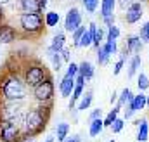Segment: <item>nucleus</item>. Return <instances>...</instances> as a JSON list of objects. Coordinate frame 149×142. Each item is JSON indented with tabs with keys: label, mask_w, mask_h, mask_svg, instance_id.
<instances>
[{
	"label": "nucleus",
	"mask_w": 149,
	"mask_h": 142,
	"mask_svg": "<svg viewBox=\"0 0 149 142\" xmlns=\"http://www.w3.org/2000/svg\"><path fill=\"white\" fill-rule=\"evenodd\" d=\"M116 99H118V95H116V94H114V92H113V95H111V99H109V102H116Z\"/></svg>",
	"instance_id": "c03bdc74"
},
{
	"label": "nucleus",
	"mask_w": 149,
	"mask_h": 142,
	"mask_svg": "<svg viewBox=\"0 0 149 142\" xmlns=\"http://www.w3.org/2000/svg\"><path fill=\"white\" fill-rule=\"evenodd\" d=\"M47 2H49V0H40V3H42V9H45V7H47Z\"/></svg>",
	"instance_id": "a18cd8bd"
},
{
	"label": "nucleus",
	"mask_w": 149,
	"mask_h": 142,
	"mask_svg": "<svg viewBox=\"0 0 149 142\" xmlns=\"http://www.w3.org/2000/svg\"><path fill=\"white\" fill-rule=\"evenodd\" d=\"M45 142H54V139H52V137H49V139H47Z\"/></svg>",
	"instance_id": "09e8293b"
},
{
	"label": "nucleus",
	"mask_w": 149,
	"mask_h": 142,
	"mask_svg": "<svg viewBox=\"0 0 149 142\" xmlns=\"http://www.w3.org/2000/svg\"><path fill=\"white\" fill-rule=\"evenodd\" d=\"M68 132H70V125L68 123H59L57 127H56V134H57V141H64L66 137H68Z\"/></svg>",
	"instance_id": "393cba45"
},
{
	"label": "nucleus",
	"mask_w": 149,
	"mask_h": 142,
	"mask_svg": "<svg viewBox=\"0 0 149 142\" xmlns=\"http://www.w3.org/2000/svg\"><path fill=\"white\" fill-rule=\"evenodd\" d=\"M128 106L132 107L135 113H137V111H142L144 107L148 106V95H144L142 92L137 94V95H134V99H132V102H130Z\"/></svg>",
	"instance_id": "dca6fc26"
},
{
	"label": "nucleus",
	"mask_w": 149,
	"mask_h": 142,
	"mask_svg": "<svg viewBox=\"0 0 149 142\" xmlns=\"http://www.w3.org/2000/svg\"><path fill=\"white\" fill-rule=\"evenodd\" d=\"M57 23H59V14H57V12H47V14H45V24H47L49 28L57 26Z\"/></svg>",
	"instance_id": "bb28decb"
},
{
	"label": "nucleus",
	"mask_w": 149,
	"mask_h": 142,
	"mask_svg": "<svg viewBox=\"0 0 149 142\" xmlns=\"http://www.w3.org/2000/svg\"><path fill=\"white\" fill-rule=\"evenodd\" d=\"M80 26H81V14H80V10L76 7H71L68 10L66 17H64V30L73 33L74 30L80 28Z\"/></svg>",
	"instance_id": "423d86ee"
},
{
	"label": "nucleus",
	"mask_w": 149,
	"mask_h": 142,
	"mask_svg": "<svg viewBox=\"0 0 149 142\" xmlns=\"http://www.w3.org/2000/svg\"><path fill=\"white\" fill-rule=\"evenodd\" d=\"M14 40H16V31L12 26H7V24L0 26V42L2 43H10Z\"/></svg>",
	"instance_id": "2eb2a0df"
},
{
	"label": "nucleus",
	"mask_w": 149,
	"mask_h": 142,
	"mask_svg": "<svg viewBox=\"0 0 149 142\" xmlns=\"http://www.w3.org/2000/svg\"><path fill=\"white\" fill-rule=\"evenodd\" d=\"M74 78L76 76H70V74H64V78L61 80V85H59V90H61V95L63 97H70L74 90Z\"/></svg>",
	"instance_id": "f8f14e48"
},
{
	"label": "nucleus",
	"mask_w": 149,
	"mask_h": 142,
	"mask_svg": "<svg viewBox=\"0 0 149 142\" xmlns=\"http://www.w3.org/2000/svg\"><path fill=\"white\" fill-rule=\"evenodd\" d=\"M3 17V9H2V5H0V19Z\"/></svg>",
	"instance_id": "49530a36"
},
{
	"label": "nucleus",
	"mask_w": 149,
	"mask_h": 142,
	"mask_svg": "<svg viewBox=\"0 0 149 142\" xmlns=\"http://www.w3.org/2000/svg\"><path fill=\"white\" fill-rule=\"evenodd\" d=\"M120 111H121V106H120V104H116V106L113 107V111H109V113H108V116L102 120V121H104V127H111L113 121L118 118V113H120Z\"/></svg>",
	"instance_id": "5701e85b"
},
{
	"label": "nucleus",
	"mask_w": 149,
	"mask_h": 142,
	"mask_svg": "<svg viewBox=\"0 0 149 142\" xmlns=\"http://www.w3.org/2000/svg\"><path fill=\"white\" fill-rule=\"evenodd\" d=\"M101 114H102V109H94V111H92V114H90V121H92V120L101 118Z\"/></svg>",
	"instance_id": "ea45409f"
},
{
	"label": "nucleus",
	"mask_w": 149,
	"mask_h": 142,
	"mask_svg": "<svg viewBox=\"0 0 149 142\" xmlns=\"http://www.w3.org/2000/svg\"><path fill=\"white\" fill-rule=\"evenodd\" d=\"M9 0H0V5H3V3H7Z\"/></svg>",
	"instance_id": "de8ad7c7"
},
{
	"label": "nucleus",
	"mask_w": 149,
	"mask_h": 142,
	"mask_svg": "<svg viewBox=\"0 0 149 142\" xmlns=\"http://www.w3.org/2000/svg\"><path fill=\"white\" fill-rule=\"evenodd\" d=\"M123 64H125V61L123 59H120L116 64H114V70H113V74H120L121 73V70H123Z\"/></svg>",
	"instance_id": "58836bf2"
},
{
	"label": "nucleus",
	"mask_w": 149,
	"mask_h": 142,
	"mask_svg": "<svg viewBox=\"0 0 149 142\" xmlns=\"http://www.w3.org/2000/svg\"><path fill=\"white\" fill-rule=\"evenodd\" d=\"M135 125H137V141L146 142L149 139V123H148V120L142 118V120H139Z\"/></svg>",
	"instance_id": "4468645a"
},
{
	"label": "nucleus",
	"mask_w": 149,
	"mask_h": 142,
	"mask_svg": "<svg viewBox=\"0 0 149 142\" xmlns=\"http://www.w3.org/2000/svg\"><path fill=\"white\" fill-rule=\"evenodd\" d=\"M2 94L9 101H19L26 95V87L17 76H9L2 85Z\"/></svg>",
	"instance_id": "f257e3e1"
},
{
	"label": "nucleus",
	"mask_w": 149,
	"mask_h": 142,
	"mask_svg": "<svg viewBox=\"0 0 149 142\" xmlns=\"http://www.w3.org/2000/svg\"><path fill=\"white\" fill-rule=\"evenodd\" d=\"M142 45H144V42L141 40L139 35H130V36H127V40H125V49L128 50V54H134V56L141 54Z\"/></svg>",
	"instance_id": "9d476101"
},
{
	"label": "nucleus",
	"mask_w": 149,
	"mask_h": 142,
	"mask_svg": "<svg viewBox=\"0 0 149 142\" xmlns=\"http://www.w3.org/2000/svg\"><path fill=\"white\" fill-rule=\"evenodd\" d=\"M123 127H125V120H120V118H116L114 121H113V125L109 127L113 130V134H120L121 130H123Z\"/></svg>",
	"instance_id": "72a5a7b5"
},
{
	"label": "nucleus",
	"mask_w": 149,
	"mask_h": 142,
	"mask_svg": "<svg viewBox=\"0 0 149 142\" xmlns=\"http://www.w3.org/2000/svg\"><path fill=\"white\" fill-rule=\"evenodd\" d=\"M61 56H63V61H66V63L70 61V50L68 49H63L61 50Z\"/></svg>",
	"instance_id": "79ce46f5"
},
{
	"label": "nucleus",
	"mask_w": 149,
	"mask_h": 142,
	"mask_svg": "<svg viewBox=\"0 0 149 142\" xmlns=\"http://www.w3.org/2000/svg\"><path fill=\"white\" fill-rule=\"evenodd\" d=\"M63 142H81V141H80V135H71V137H66Z\"/></svg>",
	"instance_id": "37998d69"
},
{
	"label": "nucleus",
	"mask_w": 149,
	"mask_h": 142,
	"mask_svg": "<svg viewBox=\"0 0 149 142\" xmlns=\"http://www.w3.org/2000/svg\"><path fill=\"white\" fill-rule=\"evenodd\" d=\"M102 128H104V121H102L101 118H97V120H92V121H90L88 134H90L92 137H97V135L102 132Z\"/></svg>",
	"instance_id": "412c9836"
},
{
	"label": "nucleus",
	"mask_w": 149,
	"mask_h": 142,
	"mask_svg": "<svg viewBox=\"0 0 149 142\" xmlns=\"http://www.w3.org/2000/svg\"><path fill=\"white\" fill-rule=\"evenodd\" d=\"M31 142H33V141H31Z\"/></svg>",
	"instance_id": "603ef678"
},
{
	"label": "nucleus",
	"mask_w": 149,
	"mask_h": 142,
	"mask_svg": "<svg viewBox=\"0 0 149 142\" xmlns=\"http://www.w3.org/2000/svg\"><path fill=\"white\" fill-rule=\"evenodd\" d=\"M116 2H118V5H120L121 9H125V10H127V9H128L134 2H137V0H116Z\"/></svg>",
	"instance_id": "4c0bfd02"
},
{
	"label": "nucleus",
	"mask_w": 149,
	"mask_h": 142,
	"mask_svg": "<svg viewBox=\"0 0 149 142\" xmlns=\"http://www.w3.org/2000/svg\"><path fill=\"white\" fill-rule=\"evenodd\" d=\"M95 28H97V24L95 23H90L88 24V30L81 35V38H80V42H78V45L76 47H90L92 43H94V33H95Z\"/></svg>",
	"instance_id": "ddd939ff"
},
{
	"label": "nucleus",
	"mask_w": 149,
	"mask_h": 142,
	"mask_svg": "<svg viewBox=\"0 0 149 142\" xmlns=\"http://www.w3.org/2000/svg\"><path fill=\"white\" fill-rule=\"evenodd\" d=\"M21 28L28 33H38L42 30V17L38 12H24L19 17Z\"/></svg>",
	"instance_id": "7ed1b4c3"
},
{
	"label": "nucleus",
	"mask_w": 149,
	"mask_h": 142,
	"mask_svg": "<svg viewBox=\"0 0 149 142\" xmlns=\"http://www.w3.org/2000/svg\"><path fill=\"white\" fill-rule=\"evenodd\" d=\"M81 101L76 104V111H85V109H88L90 107V104H92V92H87L85 94V97H80Z\"/></svg>",
	"instance_id": "b1692460"
},
{
	"label": "nucleus",
	"mask_w": 149,
	"mask_h": 142,
	"mask_svg": "<svg viewBox=\"0 0 149 142\" xmlns=\"http://www.w3.org/2000/svg\"><path fill=\"white\" fill-rule=\"evenodd\" d=\"M148 106H149V95H148Z\"/></svg>",
	"instance_id": "8fccbe9b"
},
{
	"label": "nucleus",
	"mask_w": 149,
	"mask_h": 142,
	"mask_svg": "<svg viewBox=\"0 0 149 142\" xmlns=\"http://www.w3.org/2000/svg\"><path fill=\"white\" fill-rule=\"evenodd\" d=\"M45 78H47V73H45V68H42V66H31L26 71V83L30 87H37Z\"/></svg>",
	"instance_id": "6e6552de"
},
{
	"label": "nucleus",
	"mask_w": 149,
	"mask_h": 142,
	"mask_svg": "<svg viewBox=\"0 0 149 142\" xmlns=\"http://www.w3.org/2000/svg\"><path fill=\"white\" fill-rule=\"evenodd\" d=\"M85 78L81 76V74H76V78H74V90L73 94H71V102H70V107H74V102L81 97V94H83V87H85Z\"/></svg>",
	"instance_id": "9b49d317"
},
{
	"label": "nucleus",
	"mask_w": 149,
	"mask_h": 142,
	"mask_svg": "<svg viewBox=\"0 0 149 142\" xmlns=\"http://www.w3.org/2000/svg\"><path fill=\"white\" fill-rule=\"evenodd\" d=\"M95 50H97V63H99L101 66L108 64V61H109V57H111V56L104 50V47L101 45V47H99V49H95Z\"/></svg>",
	"instance_id": "cd10ccee"
},
{
	"label": "nucleus",
	"mask_w": 149,
	"mask_h": 142,
	"mask_svg": "<svg viewBox=\"0 0 149 142\" xmlns=\"http://www.w3.org/2000/svg\"><path fill=\"white\" fill-rule=\"evenodd\" d=\"M49 57H50V61H52L54 70L56 71L61 70V64H63V56H61V52H49Z\"/></svg>",
	"instance_id": "a878e982"
},
{
	"label": "nucleus",
	"mask_w": 149,
	"mask_h": 142,
	"mask_svg": "<svg viewBox=\"0 0 149 142\" xmlns=\"http://www.w3.org/2000/svg\"><path fill=\"white\" fill-rule=\"evenodd\" d=\"M139 36H141L142 42H149V23H144V24H142Z\"/></svg>",
	"instance_id": "f704fd0d"
},
{
	"label": "nucleus",
	"mask_w": 149,
	"mask_h": 142,
	"mask_svg": "<svg viewBox=\"0 0 149 142\" xmlns=\"http://www.w3.org/2000/svg\"><path fill=\"white\" fill-rule=\"evenodd\" d=\"M64 42H66L64 35L63 33H57V35L52 38V43L49 47V52H61L64 49Z\"/></svg>",
	"instance_id": "a211bd4d"
},
{
	"label": "nucleus",
	"mask_w": 149,
	"mask_h": 142,
	"mask_svg": "<svg viewBox=\"0 0 149 142\" xmlns=\"http://www.w3.org/2000/svg\"><path fill=\"white\" fill-rule=\"evenodd\" d=\"M83 2V7H85V10L87 12H95V9L99 7V0H81Z\"/></svg>",
	"instance_id": "473e14b6"
},
{
	"label": "nucleus",
	"mask_w": 149,
	"mask_h": 142,
	"mask_svg": "<svg viewBox=\"0 0 149 142\" xmlns=\"http://www.w3.org/2000/svg\"><path fill=\"white\" fill-rule=\"evenodd\" d=\"M45 128V116L42 109H31L26 114V132L30 135H35Z\"/></svg>",
	"instance_id": "f03ea898"
},
{
	"label": "nucleus",
	"mask_w": 149,
	"mask_h": 142,
	"mask_svg": "<svg viewBox=\"0 0 149 142\" xmlns=\"http://www.w3.org/2000/svg\"><path fill=\"white\" fill-rule=\"evenodd\" d=\"M102 47H104V50H106L109 56H114V54L118 52V45H116V40H106Z\"/></svg>",
	"instance_id": "7c9ffc66"
},
{
	"label": "nucleus",
	"mask_w": 149,
	"mask_h": 142,
	"mask_svg": "<svg viewBox=\"0 0 149 142\" xmlns=\"http://www.w3.org/2000/svg\"><path fill=\"white\" fill-rule=\"evenodd\" d=\"M137 88L142 92V90H148L149 88V78L148 74H144V73H141L139 74V78H137Z\"/></svg>",
	"instance_id": "c756f323"
},
{
	"label": "nucleus",
	"mask_w": 149,
	"mask_h": 142,
	"mask_svg": "<svg viewBox=\"0 0 149 142\" xmlns=\"http://www.w3.org/2000/svg\"><path fill=\"white\" fill-rule=\"evenodd\" d=\"M19 137V128L16 123L9 121V120H3L0 121V139L3 142H16Z\"/></svg>",
	"instance_id": "39448f33"
},
{
	"label": "nucleus",
	"mask_w": 149,
	"mask_h": 142,
	"mask_svg": "<svg viewBox=\"0 0 149 142\" xmlns=\"http://www.w3.org/2000/svg\"><path fill=\"white\" fill-rule=\"evenodd\" d=\"M114 7L116 0H101V16L106 26L114 24Z\"/></svg>",
	"instance_id": "0eeeda50"
},
{
	"label": "nucleus",
	"mask_w": 149,
	"mask_h": 142,
	"mask_svg": "<svg viewBox=\"0 0 149 142\" xmlns=\"http://www.w3.org/2000/svg\"><path fill=\"white\" fill-rule=\"evenodd\" d=\"M132 99H134V94H132V90L128 88V87H125L123 90H121V94L118 95V104L123 107V106H128L130 102H132Z\"/></svg>",
	"instance_id": "aec40b11"
},
{
	"label": "nucleus",
	"mask_w": 149,
	"mask_h": 142,
	"mask_svg": "<svg viewBox=\"0 0 149 142\" xmlns=\"http://www.w3.org/2000/svg\"><path fill=\"white\" fill-rule=\"evenodd\" d=\"M66 74H70V76H76V74H78V64H74V63H70Z\"/></svg>",
	"instance_id": "e433bc0d"
},
{
	"label": "nucleus",
	"mask_w": 149,
	"mask_h": 142,
	"mask_svg": "<svg viewBox=\"0 0 149 142\" xmlns=\"http://www.w3.org/2000/svg\"><path fill=\"white\" fill-rule=\"evenodd\" d=\"M134 113H135V111H134L132 107H130V106H127V111H125V120H130V118L134 116Z\"/></svg>",
	"instance_id": "a19ab883"
},
{
	"label": "nucleus",
	"mask_w": 149,
	"mask_h": 142,
	"mask_svg": "<svg viewBox=\"0 0 149 142\" xmlns=\"http://www.w3.org/2000/svg\"><path fill=\"white\" fill-rule=\"evenodd\" d=\"M142 12H144L142 3H141V2H134V3L125 10V23H127V24H135V23H139L141 17L144 16Z\"/></svg>",
	"instance_id": "1a4fd4ad"
},
{
	"label": "nucleus",
	"mask_w": 149,
	"mask_h": 142,
	"mask_svg": "<svg viewBox=\"0 0 149 142\" xmlns=\"http://www.w3.org/2000/svg\"><path fill=\"white\" fill-rule=\"evenodd\" d=\"M118 36H120V28L118 26H108V31H106V40H118Z\"/></svg>",
	"instance_id": "2f4dec72"
},
{
	"label": "nucleus",
	"mask_w": 149,
	"mask_h": 142,
	"mask_svg": "<svg viewBox=\"0 0 149 142\" xmlns=\"http://www.w3.org/2000/svg\"><path fill=\"white\" fill-rule=\"evenodd\" d=\"M104 36H106V31H104L102 28H99V26H97V28H95V33H94V43H92V45H94L95 49H99V47L102 45L101 42L104 40Z\"/></svg>",
	"instance_id": "c85d7f7f"
},
{
	"label": "nucleus",
	"mask_w": 149,
	"mask_h": 142,
	"mask_svg": "<svg viewBox=\"0 0 149 142\" xmlns=\"http://www.w3.org/2000/svg\"><path fill=\"white\" fill-rule=\"evenodd\" d=\"M78 74H81L85 80H92L94 78V66L88 61H83L81 64H78Z\"/></svg>",
	"instance_id": "f3484780"
},
{
	"label": "nucleus",
	"mask_w": 149,
	"mask_h": 142,
	"mask_svg": "<svg viewBox=\"0 0 149 142\" xmlns=\"http://www.w3.org/2000/svg\"><path fill=\"white\" fill-rule=\"evenodd\" d=\"M21 7L24 12H40L42 10L40 0H21Z\"/></svg>",
	"instance_id": "6ab92c4d"
},
{
	"label": "nucleus",
	"mask_w": 149,
	"mask_h": 142,
	"mask_svg": "<svg viewBox=\"0 0 149 142\" xmlns=\"http://www.w3.org/2000/svg\"><path fill=\"white\" fill-rule=\"evenodd\" d=\"M141 64H142V61H141V56H139V54H135V56L130 59V64H128V78H132V76H134V74L139 71Z\"/></svg>",
	"instance_id": "4be33fe9"
},
{
	"label": "nucleus",
	"mask_w": 149,
	"mask_h": 142,
	"mask_svg": "<svg viewBox=\"0 0 149 142\" xmlns=\"http://www.w3.org/2000/svg\"><path fill=\"white\" fill-rule=\"evenodd\" d=\"M109 142H114V139H113V141H109Z\"/></svg>",
	"instance_id": "3c124183"
},
{
	"label": "nucleus",
	"mask_w": 149,
	"mask_h": 142,
	"mask_svg": "<svg viewBox=\"0 0 149 142\" xmlns=\"http://www.w3.org/2000/svg\"><path fill=\"white\" fill-rule=\"evenodd\" d=\"M87 30H85V26H80V28H76L73 31V42H74V45H78V42H80V38H81V35L85 33Z\"/></svg>",
	"instance_id": "c9c22d12"
},
{
	"label": "nucleus",
	"mask_w": 149,
	"mask_h": 142,
	"mask_svg": "<svg viewBox=\"0 0 149 142\" xmlns=\"http://www.w3.org/2000/svg\"><path fill=\"white\" fill-rule=\"evenodd\" d=\"M33 88H35L33 94H35L37 101H40V102H47V101H50L54 97V83H52L50 78H45L42 83H38Z\"/></svg>",
	"instance_id": "20e7f679"
}]
</instances>
